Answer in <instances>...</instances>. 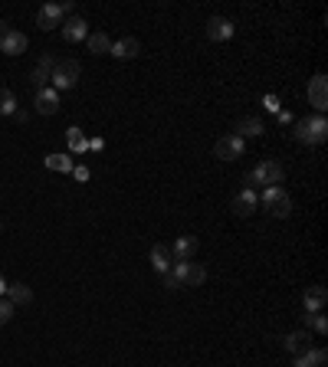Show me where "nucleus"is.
Here are the masks:
<instances>
[{"mask_svg": "<svg viewBox=\"0 0 328 367\" xmlns=\"http://www.w3.org/2000/svg\"><path fill=\"white\" fill-rule=\"evenodd\" d=\"M7 285H10V282L3 279V272H0V298H3V295H7Z\"/></svg>", "mask_w": 328, "mask_h": 367, "instance_id": "obj_34", "label": "nucleus"}, {"mask_svg": "<svg viewBox=\"0 0 328 367\" xmlns=\"http://www.w3.org/2000/svg\"><path fill=\"white\" fill-rule=\"evenodd\" d=\"M283 348L289 354H305L312 348V338H309V328H298V331H289L283 338Z\"/></svg>", "mask_w": 328, "mask_h": 367, "instance_id": "obj_15", "label": "nucleus"}, {"mask_svg": "<svg viewBox=\"0 0 328 367\" xmlns=\"http://www.w3.org/2000/svg\"><path fill=\"white\" fill-rule=\"evenodd\" d=\"M36 27L43 29H56L62 27V10H60V3H43L40 10H36Z\"/></svg>", "mask_w": 328, "mask_h": 367, "instance_id": "obj_14", "label": "nucleus"}, {"mask_svg": "<svg viewBox=\"0 0 328 367\" xmlns=\"http://www.w3.org/2000/svg\"><path fill=\"white\" fill-rule=\"evenodd\" d=\"M33 105H36V112H40V115H56V112H60V92H56L53 86L36 88Z\"/></svg>", "mask_w": 328, "mask_h": 367, "instance_id": "obj_12", "label": "nucleus"}, {"mask_svg": "<svg viewBox=\"0 0 328 367\" xmlns=\"http://www.w3.org/2000/svg\"><path fill=\"white\" fill-rule=\"evenodd\" d=\"M86 43H89V49L95 53V56H108V49H112V40H108L105 33H89Z\"/></svg>", "mask_w": 328, "mask_h": 367, "instance_id": "obj_25", "label": "nucleus"}, {"mask_svg": "<svg viewBox=\"0 0 328 367\" xmlns=\"http://www.w3.org/2000/svg\"><path fill=\"white\" fill-rule=\"evenodd\" d=\"M233 134H237V138H243V141H246V138H259V134H263V121H259L256 115H243L237 121Z\"/></svg>", "mask_w": 328, "mask_h": 367, "instance_id": "obj_19", "label": "nucleus"}, {"mask_svg": "<svg viewBox=\"0 0 328 367\" xmlns=\"http://www.w3.org/2000/svg\"><path fill=\"white\" fill-rule=\"evenodd\" d=\"M7 302H14V305H30L33 302V289L27 282H14V285H7V295H3Z\"/></svg>", "mask_w": 328, "mask_h": 367, "instance_id": "obj_23", "label": "nucleus"}, {"mask_svg": "<svg viewBox=\"0 0 328 367\" xmlns=\"http://www.w3.org/2000/svg\"><path fill=\"white\" fill-rule=\"evenodd\" d=\"M283 177H285L283 164L276 161V158H266V161H259L253 171L246 174V180H250V184H259V187H279Z\"/></svg>", "mask_w": 328, "mask_h": 367, "instance_id": "obj_2", "label": "nucleus"}, {"mask_svg": "<svg viewBox=\"0 0 328 367\" xmlns=\"http://www.w3.org/2000/svg\"><path fill=\"white\" fill-rule=\"evenodd\" d=\"M0 115H7V118L16 115V95L7 86H0Z\"/></svg>", "mask_w": 328, "mask_h": 367, "instance_id": "obj_26", "label": "nucleus"}, {"mask_svg": "<svg viewBox=\"0 0 328 367\" xmlns=\"http://www.w3.org/2000/svg\"><path fill=\"white\" fill-rule=\"evenodd\" d=\"M171 276L178 279V285L194 289V285H204V279H207V269L191 259V263H174V265H171Z\"/></svg>", "mask_w": 328, "mask_h": 367, "instance_id": "obj_5", "label": "nucleus"}, {"mask_svg": "<svg viewBox=\"0 0 328 367\" xmlns=\"http://www.w3.org/2000/svg\"><path fill=\"white\" fill-rule=\"evenodd\" d=\"M73 177H75V180H79V184H86V180H89V177H92V171H89V167H86V164H75V167H73Z\"/></svg>", "mask_w": 328, "mask_h": 367, "instance_id": "obj_29", "label": "nucleus"}, {"mask_svg": "<svg viewBox=\"0 0 328 367\" xmlns=\"http://www.w3.org/2000/svg\"><path fill=\"white\" fill-rule=\"evenodd\" d=\"M138 53H141V40H134V36H121L108 49V56H115V59H134Z\"/></svg>", "mask_w": 328, "mask_h": 367, "instance_id": "obj_16", "label": "nucleus"}, {"mask_svg": "<svg viewBox=\"0 0 328 367\" xmlns=\"http://www.w3.org/2000/svg\"><path fill=\"white\" fill-rule=\"evenodd\" d=\"M161 282H164V289H171V292H174V289H180V285H178V279H174L171 272H164V276H161Z\"/></svg>", "mask_w": 328, "mask_h": 367, "instance_id": "obj_32", "label": "nucleus"}, {"mask_svg": "<svg viewBox=\"0 0 328 367\" xmlns=\"http://www.w3.org/2000/svg\"><path fill=\"white\" fill-rule=\"evenodd\" d=\"M328 364V351L325 348H309L305 354H296L292 367H325Z\"/></svg>", "mask_w": 328, "mask_h": 367, "instance_id": "obj_20", "label": "nucleus"}, {"mask_svg": "<svg viewBox=\"0 0 328 367\" xmlns=\"http://www.w3.org/2000/svg\"><path fill=\"white\" fill-rule=\"evenodd\" d=\"M292 128H296V141L298 145H322L328 138V121L325 115H312V118H298L292 121Z\"/></svg>", "mask_w": 328, "mask_h": 367, "instance_id": "obj_1", "label": "nucleus"}, {"mask_svg": "<svg viewBox=\"0 0 328 367\" xmlns=\"http://www.w3.org/2000/svg\"><path fill=\"white\" fill-rule=\"evenodd\" d=\"M263 105H266V112H272V115L279 112V99H276L272 92H269V95H263Z\"/></svg>", "mask_w": 328, "mask_h": 367, "instance_id": "obj_30", "label": "nucleus"}, {"mask_svg": "<svg viewBox=\"0 0 328 367\" xmlns=\"http://www.w3.org/2000/svg\"><path fill=\"white\" fill-rule=\"evenodd\" d=\"M243 151H246V141L230 132V134H224V138H217L213 158H217V161H237V158H243Z\"/></svg>", "mask_w": 328, "mask_h": 367, "instance_id": "obj_6", "label": "nucleus"}, {"mask_svg": "<svg viewBox=\"0 0 328 367\" xmlns=\"http://www.w3.org/2000/svg\"><path fill=\"white\" fill-rule=\"evenodd\" d=\"M151 265H154V272H171V265H174V256H171V246L167 243H158V246H151Z\"/></svg>", "mask_w": 328, "mask_h": 367, "instance_id": "obj_17", "label": "nucleus"}, {"mask_svg": "<svg viewBox=\"0 0 328 367\" xmlns=\"http://www.w3.org/2000/svg\"><path fill=\"white\" fill-rule=\"evenodd\" d=\"M200 250V239L197 236H178L174 243H171V256H174V263H191Z\"/></svg>", "mask_w": 328, "mask_h": 367, "instance_id": "obj_9", "label": "nucleus"}, {"mask_svg": "<svg viewBox=\"0 0 328 367\" xmlns=\"http://www.w3.org/2000/svg\"><path fill=\"white\" fill-rule=\"evenodd\" d=\"M0 233H3V220H0Z\"/></svg>", "mask_w": 328, "mask_h": 367, "instance_id": "obj_35", "label": "nucleus"}, {"mask_svg": "<svg viewBox=\"0 0 328 367\" xmlns=\"http://www.w3.org/2000/svg\"><path fill=\"white\" fill-rule=\"evenodd\" d=\"M204 33H207V40H213V43H226V40H233L237 23H233L230 16H210Z\"/></svg>", "mask_w": 328, "mask_h": 367, "instance_id": "obj_7", "label": "nucleus"}, {"mask_svg": "<svg viewBox=\"0 0 328 367\" xmlns=\"http://www.w3.org/2000/svg\"><path fill=\"white\" fill-rule=\"evenodd\" d=\"M312 324L315 335H328V318L322 315V311H305V328Z\"/></svg>", "mask_w": 328, "mask_h": 367, "instance_id": "obj_27", "label": "nucleus"}, {"mask_svg": "<svg viewBox=\"0 0 328 367\" xmlns=\"http://www.w3.org/2000/svg\"><path fill=\"white\" fill-rule=\"evenodd\" d=\"M256 206H259V197H256L253 187H243V191L233 197V204H230V210L237 213V217H253Z\"/></svg>", "mask_w": 328, "mask_h": 367, "instance_id": "obj_11", "label": "nucleus"}, {"mask_svg": "<svg viewBox=\"0 0 328 367\" xmlns=\"http://www.w3.org/2000/svg\"><path fill=\"white\" fill-rule=\"evenodd\" d=\"M89 151H95V154H99V151H105V141H102V138H92V141H89Z\"/></svg>", "mask_w": 328, "mask_h": 367, "instance_id": "obj_33", "label": "nucleus"}, {"mask_svg": "<svg viewBox=\"0 0 328 367\" xmlns=\"http://www.w3.org/2000/svg\"><path fill=\"white\" fill-rule=\"evenodd\" d=\"M60 29H62V40H66V43H79V40L89 36V23H86L79 14H73L69 20H62Z\"/></svg>", "mask_w": 328, "mask_h": 367, "instance_id": "obj_13", "label": "nucleus"}, {"mask_svg": "<svg viewBox=\"0 0 328 367\" xmlns=\"http://www.w3.org/2000/svg\"><path fill=\"white\" fill-rule=\"evenodd\" d=\"M309 105H312L318 115H325V108H328V79L322 73L315 75V79H309Z\"/></svg>", "mask_w": 328, "mask_h": 367, "instance_id": "obj_8", "label": "nucleus"}, {"mask_svg": "<svg viewBox=\"0 0 328 367\" xmlns=\"http://www.w3.org/2000/svg\"><path fill=\"white\" fill-rule=\"evenodd\" d=\"M276 121H279V125H292L296 118H292V112H285V108H279V112H276Z\"/></svg>", "mask_w": 328, "mask_h": 367, "instance_id": "obj_31", "label": "nucleus"}, {"mask_svg": "<svg viewBox=\"0 0 328 367\" xmlns=\"http://www.w3.org/2000/svg\"><path fill=\"white\" fill-rule=\"evenodd\" d=\"M259 204L266 210L269 217H276V220H285L289 213H292V200H289V193L283 187H266L263 197H259Z\"/></svg>", "mask_w": 328, "mask_h": 367, "instance_id": "obj_3", "label": "nucleus"}, {"mask_svg": "<svg viewBox=\"0 0 328 367\" xmlns=\"http://www.w3.org/2000/svg\"><path fill=\"white\" fill-rule=\"evenodd\" d=\"M66 145H69V151L79 158V154H86V151H89V138H86V132H82V128L69 125V128H66Z\"/></svg>", "mask_w": 328, "mask_h": 367, "instance_id": "obj_21", "label": "nucleus"}, {"mask_svg": "<svg viewBox=\"0 0 328 367\" xmlns=\"http://www.w3.org/2000/svg\"><path fill=\"white\" fill-rule=\"evenodd\" d=\"M53 66H56V59L53 56H43L36 66H33V73H30V82L36 88H46L49 86V75H53Z\"/></svg>", "mask_w": 328, "mask_h": 367, "instance_id": "obj_18", "label": "nucleus"}, {"mask_svg": "<svg viewBox=\"0 0 328 367\" xmlns=\"http://www.w3.org/2000/svg\"><path fill=\"white\" fill-rule=\"evenodd\" d=\"M0 53L3 56H20V53H27V36L20 33V29H3L0 33Z\"/></svg>", "mask_w": 328, "mask_h": 367, "instance_id": "obj_10", "label": "nucleus"}, {"mask_svg": "<svg viewBox=\"0 0 328 367\" xmlns=\"http://www.w3.org/2000/svg\"><path fill=\"white\" fill-rule=\"evenodd\" d=\"M14 302H7V298H0V328H3V324L10 322V318H14Z\"/></svg>", "mask_w": 328, "mask_h": 367, "instance_id": "obj_28", "label": "nucleus"}, {"mask_svg": "<svg viewBox=\"0 0 328 367\" xmlns=\"http://www.w3.org/2000/svg\"><path fill=\"white\" fill-rule=\"evenodd\" d=\"M75 82H79V62H75V59H56L53 75H49V86L56 88V92H66V88H73Z\"/></svg>", "mask_w": 328, "mask_h": 367, "instance_id": "obj_4", "label": "nucleus"}, {"mask_svg": "<svg viewBox=\"0 0 328 367\" xmlns=\"http://www.w3.org/2000/svg\"><path fill=\"white\" fill-rule=\"evenodd\" d=\"M43 164L49 167V171H56V174H73V167H75L69 154H46Z\"/></svg>", "mask_w": 328, "mask_h": 367, "instance_id": "obj_24", "label": "nucleus"}, {"mask_svg": "<svg viewBox=\"0 0 328 367\" xmlns=\"http://www.w3.org/2000/svg\"><path fill=\"white\" fill-rule=\"evenodd\" d=\"M325 302H328L325 285H312L309 292L302 295V305H305V311H322V309H325Z\"/></svg>", "mask_w": 328, "mask_h": 367, "instance_id": "obj_22", "label": "nucleus"}]
</instances>
